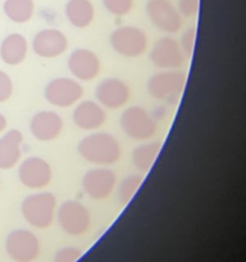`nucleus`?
I'll return each mask as SVG.
<instances>
[{
	"instance_id": "f8f14e48",
	"label": "nucleus",
	"mask_w": 246,
	"mask_h": 262,
	"mask_svg": "<svg viewBox=\"0 0 246 262\" xmlns=\"http://www.w3.org/2000/svg\"><path fill=\"white\" fill-rule=\"evenodd\" d=\"M117 184V177L110 169L99 166L86 171L82 177V188L94 200H104L110 196Z\"/></svg>"
},
{
	"instance_id": "1a4fd4ad",
	"label": "nucleus",
	"mask_w": 246,
	"mask_h": 262,
	"mask_svg": "<svg viewBox=\"0 0 246 262\" xmlns=\"http://www.w3.org/2000/svg\"><path fill=\"white\" fill-rule=\"evenodd\" d=\"M146 13L150 22L159 31L176 33L182 27V15L171 0H148Z\"/></svg>"
},
{
	"instance_id": "0eeeda50",
	"label": "nucleus",
	"mask_w": 246,
	"mask_h": 262,
	"mask_svg": "<svg viewBox=\"0 0 246 262\" xmlns=\"http://www.w3.org/2000/svg\"><path fill=\"white\" fill-rule=\"evenodd\" d=\"M5 251L13 261L32 262L40 253V242L30 230L17 229L8 234Z\"/></svg>"
},
{
	"instance_id": "f3484780",
	"label": "nucleus",
	"mask_w": 246,
	"mask_h": 262,
	"mask_svg": "<svg viewBox=\"0 0 246 262\" xmlns=\"http://www.w3.org/2000/svg\"><path fill=\"white\" fill-rule=\"evenodd\" d=\"M107 120V114L99 102L86 100L74 107L73 122L82 130H96Z\"/></svg>"
},
{
	"instance_id": "a878e982",
	"label": "nucleus",
	"mask_w": 246,
	"mask_h": 262,
	"mask_svg": "<svg viewBox=\"0 0 246 262\" xmlns=\"http://www.w3.org/2000/svg\"><path fill=\"white\" fill-rule=\"evenodd\" d=\"M82 251L76 247H64L55 253L54 262H77L81 258Z\"/></svg>"
},
{
	"instance_id": "bb28decb",
	"label": "nucleus",
	"mask_w": 246,
	"mask_h": 262,
	"mask_svg": "<svg viewBox=\"0 0 246 262\" xmlns=\"http://www.w3.org/2000/svg\"><path fill=\"white\" fill-rule=\"evenodd\" d=\"M13 95V81L9 74L0 71V104L7 102Z\"/></svg>"
},
{
	"instance_id": "ddd939ff",
	"label": "nucleus",
	"mask_w": 246,
	"mask_h": 262,
	"mask_svg": "<svg viewBox=\"0 0 246 262\" xmlns=\"http://www.w3.org/2000/svg\"><path fill=\"white\" fill-rule=\"evenodd\" d=\"M68 40L61 31L56 28H44L38 31L32 41V50L44 59H54L66 53Z\"/></svg>"
},
{
	"instance_id": "f03ea898",
	"label": "nucleus",
	"mask_w": 246,
	"mask_h": 262,
	"mask_svg": "<svg viewBox=\"0 0 246 262\" xmlns=\"http://www.w3.org/2000/svg\"><path fill=\"white\" fill-rule=\"evenodd\" d=\"M186 84V74L181 71H161L153 74L148 81V92L153 99L167 104L179 100Z\"/></svg>"
},
{
	"instance_id": "5701e85b",
	"label": "nucleus",
	"mask_w": 246,
	"mask_h": 262,
	"mask_svg": "<svg viewBox=\"0 0 246 262\" xmlns=\"http://www.w3.org/2000/svg\"><path fill=\"white\" fill-rule=\"evenodd\" d=\"M141 183H142V177L138 174H131L120 182L119 187H118V197H119L122 205L128 204L132 200L137 189L140 188Z\"/></svg>"
},
{
	"instance_id": "9d476101",
	"label": "nucleus",
	"mask_w": 246,
	"mask_h": 262,
	"mask_svg": "<svg viewBox=\"0 0 246 262\" xmlns=\"http://www.w3.org/2000/svg\"><path fill=\"white\" fill-rule=\"evenodd\" d=\"M18 178L30 189H43L51 182L53 171L49 163L38 156H31L22 161L18 169Z\"/></svg>"
},
{
	"instance_id": "20e7f679",
	"label": "nucleus",
	"mask_w": 246,
	"mask_h": 262,
	"mask_svg": "<svg viewBox=\"0 0 246 262\" xmlns=\"http://www.w3.org/2000/svg\"><path fill=\"white\" fill-rule=\"evenodd\" d=\"M110 45L115 53L125 58H138L148 48V36L135 26H122L112 32Z\"/></svg>"
},
{
	"instance_id": "9b49d317",
	"label": "nucleus",
	"mask_w": 246,
	"mask_h": 262,
	"mask_svg": "<svg viewBox=\"0 0 246 262\" xmlns=\"http://www.w3.org/2000/svg\"><path fill=\"white\" fill-rule=\"evenodd\" d=\"M150 60L156 68L172 71L181 68L184 61V55L179 43L174 38L161 37L151 48Z\"/></svg>"
},
{
	"instance_id": "39448f33",
	"label": "nucleus",
	"mask_w": 246,
	"mask_h": 262,
	"mask_svg": "<svg viewBox=\"0 0 246 262\" xmlns=\"http://www.w3.org/2000/svg\"><path fill=\"white\" fill-rule=\"evenodd\" d=\"M120 128L130 138L136 141L150 140L158 130L154 118L141 106H130L122 113Z\"/></svg>"
},
{
	"instance_id": "dca6fc26",
	"label": "nucleus",
	"mask_w": 246,
	"mask_h": 262,
	"mask_svg": "<svg viewBox=\"0 0 246 262\" xmlns=\"http://www.w3.org/2000/svg\"><path fill=\"white\" fill-rule=\"evenodd\" d=\"M63 125L60 115L50 110H43L32 117L30 122V130L37 141L49 142L59 137L63 130Z\"/></svg>"
},
{
	"instance_id": "cd10ccee",
	"label": "nucleus",
	"mask_w": 246,
	"mask_h": 262,
	"mask_svg": "<svg viewBox=\"0 0 246 262\" xmlns=\"http://www.w3.org/2000/svg\"><path fill=\"white\" fill-rule=\"evenodd\" d=\"M200 0H178L177 10L184 18H191L197 14Z\"/></svg>"
},
{
	"instance_id": "393cba45",
	"label": "nucleus",
	"mask_w": 246,
	"mask_h": 262,
	"mask_svg": "<svg viewBox=\"0 0 246 262\" xmlns=\"http://www.w3.org/2000/svg\"><path fill=\"white\" fill-rule=\"evenodd\" d=\"M195 40H196V28L190 27L181 37V50L184 56L191 58L192 51H194Z\"/></svg>"
},
{
	"instance_id": "412c9836",
	"label": "nucleus",
	"mask_w": 246,
	"mask_h": 262,
	"mask_svg": "<svg viewBox=\"0 0 246 262\" xmlns=\"http://www.w3.org/2000/svg\"><path fill=\"white\" fill-rule=\"evenodd\" d=\"M161 150L160 141H153V142L144 143L137 146L132 152V164L137 170L142 173H148L151 166L155 163L159 152Z\"/></svg>"
},
{
	"instance_id": "f257e3e1",
	"label": "nucleus",
	"mask_w": 246,
	"mask_h": 262,
	"mask_svg": "<svg viewBox=\"0 0 246 262\" xmlns=\"http://www.w3.org/2000/svg\"><path fill=\"white\" fill-rule=\"evenodd\" d=\"M79 156L96 166H108L120 159V146L117 138L109 133L96 132L86 136L77 146Z\"/></svg>"
},
{
	"instance_id": "4be33fe9",
	"label": "nucleus",
	"mask_w": 246,
	"mask_h": 262,
	"mask_svg": "<svg viewBox=\"0 0 246 262\" xmlns=\"http://www.w3.org/2000/svg\"><path fill=\"white\" fill-rule=\"evenodd\" d=\"M3 9L12 22L26 23L32 18L35 3L33 0H5Z\"/></svg>"
},
{
	"instance_id": "4468645a",
	"label": "nucleus",
	"mask_w": 246,
	"mask_h": 262,
	"mask_svg": "<svg viewBox=\"0 0 246 262\" xmlns=\"http://www.w3.org/2000/svg\"><path fill=\"white\" fill-rule=\"evenodd\" d=\"M95 96L101 106L115 110L127 104L131 97V90L122 79L107 78L97 84Z\"/></svg>"
},
{
	"instance_id": "b1692460",
	"label": "nucleus",
	"mask_w": 246,
	"mask_h": 262,
	"mask_svg": "<svg viewBox=\"0 0 246 262\" xmlns=\"http://www.w3.org/2000/svg\"><path fill=\"white\" fill-rule=\"evenodd\" d=\"M105 9L113 15L123 17L127 15L133 8V0H102Z\"/></svg>"
},
{
	"instance_id": "423d86ee",
	"label": "nucleus",
	"mask_w": 246,
	"mask_h": 262,
	"mask_svg": "<svg viewBox=\"0 0 246 262\" xmlns=\"http://www.w3.org/2000/svg\"><path fill=\"white\" fill-rule=\"evenodd\" d=\"M56 220L64 233L72 237H79L87 233L91 216L86 207L77 201H66L59 206Z\"/></svg>"
},
{
	"instance_id": "aec40b11",
	"label": "nucleus",
	"mask_w": 246,
	"mask_h": 262,
	"mask_svg": "<svg viewBox=\"0 0 246 262\" xmlns=\"http://www.w3.org/2000/svg\"><path fill=\"white\" fill-rule=\"evenodd\" d=\"M66 17L74 27L86 28L94 20L95 8L90 0H68L66 4Z\"/></svg>"
},
{
	"instance_id": "6e6552de",
	"label": "nucleus",
	"mask_w": 246,
	"mask_h": 262,
	"mask_svg": "<svg viewBox=\"0 0 246 262\" xmlns=\"http://www.w3.org/2000/svg\"><path fill=\"white\" fill-rule=\"evenodd\" d=\"M46 101L58 107H69L84 96V87L72 78H55L48 83L44 91Z\"/></svg>"
},
{
	"instance_id": "a211bd4d",
	"label": "nucleus",
	"mask_w": 246,
	"mask_h": 262,
	"mask_svg": "<svg viewBox=\"0 0 246 262\" xmlns=\"http://www.w3.org/2000/svg\"><path fill=\"white\" fill-rule=\"evenodd\" d=\"M23 135L18 129H10L0 137V169L9 170L14 168L22 156L20 146Z\"/></svg>"
},
{
	"instance_id": "6ab92c4d",
	"label": "nucleus",
	"mask_w": 246,
	"mask_h": 262,
	"mask_svg": "<svg viewBox=\"0 0 246 262\" xmlns=\"http://www.w3.org/2000/svg\"><path fill=\"white\" fill-rule=\"evenodd\" d=\"M27 40L20 33H10L0 45V58L8 66H19L27 56Z\"/></svg>"
},
{
	"instance_id": "2eb2a0df",
	"label": "nucleus",
	"mask_w": 246,
	"mask_h": 262,
	"mask_svg": "<svg viewBox=\"0 0 246 262\" xmlns=\"http://www.w3.org/2000/svg\"><path fill=\"white\" fill-rule=\"evenodd\" d=\"M68 69L74 78L89 82L99 74L101 69L100 59L89 49H76L68 58Z\"/></svg>"
},
{
	"instance_id": "c85d7f7f",
	"label": "nucleus",
	"mask_w": 246,
	"mask_h": 262,
	"mask_svg": "<svg viewBox=\"0 0 246 262\" xmlns=\"http://www.w3.org/2000/svg\"><path fill=\"white\" fill-rule=\"evenodd\" d=\"M7 128V118L0 113V133Z\"/></svg>"
},
{
	"instance_id": "7ed1b4c3",
	"label": "nucleus",
	"mask_w": 246,
	"mask_h": 262,
	"mask_svg": "<svg viewBox=\"0 0 246 262\" xmlns=\"http://www.w3.org/2000/svg\"><path fill=\"white\" fill-rule=\"evenodd\" d=\"M55 207V196L50 192H40L26 197L20 206V211L28 224L37 229H45L53 223Z\"/></svg>"
}]
</instances>
